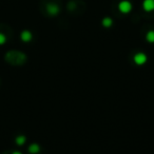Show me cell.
<instances>
[{
  "label": "cell",
  "instance_id": "obj_1",
  "mask_svg": "<svg viewBox=\"0 0 154 154\" xmlns=\"http://www.w3.org/2000/svg\"><path fill=\"white\" fill-rule=\"evenodd\" d=\"M146 61H147V56L143 53H138L134 56V62L136 64H138V66L146 63Z\"/></svg>",
  "mask_w": 154,
  "mask_h": 154
},
{
  "label": "cell",
  "instance_id": "obj_2",
  "mask_svg": "<svg viewBox=\"0 0 154 154\" xmlns=\"http://www.w3.org/2000/svg\"><path fill=\"white\" fill-rule=\"evenodd\" d=\"M143 7L146 11H152L154 9V0H146Z\"/></svg>",
  "mask_w": 154,
  "mask_h": 154
},
{
  "label": "cell",
  "instance_id": "obj_3",
  "mask_svg": "<svg viewBox=\"0 0 154 154\" xmlns=\"http://www.w3.org/2000/svg\"><path fill=\"white\" fill-rule=\"evenodd\" d=\"M131 10V5H129L128 2H122V5H120V11L124 12V13H127V12H129Z\"/></svg>",
  "mask_w": 154,
  "mask_h": 154
},
{
  "label": "cell",
  "instance_id": "obj_4",
  "mask_svg": "<svg viewBox=\"0 0 154 154\" xmlns=\"http://www.w3.org/2000/svg\"><path fill=\"white\" fill-rule=\"evenodd\" d=\"M5 41H7V34H5V33L1 31V26H0V45L5 43Z\"/></svg>",
  "mask_w": 154,
  "mask_h": 154
},
{
  "label": "cell",
  "instance_id": "obj_5",
  "mask_svg": "<svg viewBox=\"0 0 154 154\" xmlns=\"http://www.w3.org/2000/svg\"><path fill=\"white\" fill-rule=\"evenodd\" d=\"M29 151L31 153H37L39 151V146L38 145H32L30 148H29Z\"/></svg>",
  "mask_w": 154,
  "mask_h": 154
},
{
  "label": "cell",
  "instance_id": "obj_6",
  "mask_svg": "<svg viewBox=\"0 0 154 154\" xmlns=\"http://www.w3.org/2000/svg\"><path fill=\"white\" fill-rule=\"evenodd\" d=\"M147 40L150 42H154V32H149L147 34Z\"/></svg>",
  "mask_w": 154,
  "mask_h": 154
},
{
  "label": "cell",
  "instance_id": "obj_7",
  "mask_svg": "<svg viewBox=\"0 0 154 154\" xmlns=\"http://www.w3.org/2000/svg\"><path fill=\"white\" fill-rule=\"evenodd\" d=\"M22 39H23V40H26V41L30 40V39H31V34L29 32H24L23 34H22Z\"/></svg>",
  "mask_w": 154,
  "mask_h": 154
},
{
  "label": "cell",
  "instance_id": "obj_8",
  "mask_svg": "<svg viewBox=\"0 0 154 154\" xmlns=\"http://www.w3.org/2000/svg\"><path fill=\"white\" fill-rule=\"evenodd\" d=\"M23 141H24V137H18L17 138V143H19V145L23 143Z\"/></svg>",
  "mask_w": 154,
  "mask_h": 154
},
{
  "label": "cell",
  "instance_id": "obj_9",
  "mask_svg": "<svg viewBox=\"0 0 154 154\" xmlns=\"http://www.w3.org/2000/svg\"><path fill=\"white\" fill-rule=\"evenodd\" d=\"M103 24H105V26H109L110 24H111V21H110V19H106L105 21H103Z\"/></svg>",
  "mask_w": 154,
  "mask_h": 154
}]
</instances>
